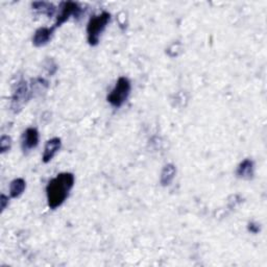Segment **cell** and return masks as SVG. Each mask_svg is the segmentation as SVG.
<instances>
[{"label": "cell", "mask_w": 267, "mask_h": 267, "mask_svg": "<svg viewBox=\"0 0 267 267\" xmlns=\"http://www.w3.org/2000/svg\"><path fill=\"white\" fill-rule=\"evenodd\" d=\"M74 186V176L63 173L52 178L46 187L47 202L50 209L54 210L64 204Z\"/></svg>", "instance_id": "1"}, {"label": "cell", "mask_w": 267, "mask_h": 267, "mask_svg": "<svg viewBox=\"0 0 267 267\" xmlns=\"http://www.w3.org/2000/svg\"><path fill=\"white\" fill-rule=\"evenodd\" d=\"M177 174V169L175 165L168 164L166 165L161 174V184L163 186H169L173 182Z\"/></svg>", "instance_id": "10"}, {"label": "cell", "mask_w": 267, "mask_h": 267, "mask_svg": "<svg viewBox=\"0 0 267 267\" xmlns=\"http://www.w3.org/2000/svg\"><path fill=\"white\" fill-rule=\"evenodd\" d=\"M11 145H12V139L8 136H2L1 139H0V150H1L2 154L11 149Z\"/></svg>", "instance_id": "13"}, {"label": "cell", "mask_w": 267, "mask_h": 267, "mask_svg": "<svg viewBox=\"0 0 267 267\" xmlns=\"http://www.w3.org/2000/svg\"><path fill=\"white\" fill-rule=\"evenodd\" d=\"M32 6L36 9V11H39L42 14H46L48 17H52L55 13V7L52 3L45 2V1H37L32 4Z\"/></svg>", "instance_id": "12"}, {"label": "cell", "mask_w": 267, "mask_h": 267, "mask_svg": "<svg viewBox=\"0 0 267 267\" xmlns=\"http://www.w3.org/2000/svg\"><path fill=\"white\" fill-rule=\"evenodd\" d=\"M249 230H250L252 233L256 234V233H258V232H259L260 227H259L258 224H256V223H253V222H252V223L249 224Z\"/></svg>", "instance_id": "15"}, {"label": "cell", "mask_w": 267, "mask_h": 267, "mask_svg": "<svg viewBox=\"0 0 267 267\" xmlns=\"http://www.w3.org/2000/svg\"><path fill=\"white\" fill-rule=\"evenodd\" d=\"M255 174V167H254V162L250 159L243 160L241 163L239 164L236 171V175L238 178H243V179H251L253 178Z\"/></svg>", "instance_id": "9"}, {"label": "cell", "mask_w": 267, "mask_h": 267, "mask_svg": "<svg viewBox=\"0 0 267 267\" xmlns=\"http://www.w3.org/2000/svg\"><path fill=\"white\" fill-rule=\"evenodd\" d=\"M25 187L26 184L23 178H15L11 185H9V194H11V197L17 198L20 196L24 192Z\"/></svg>", "instance_id": "11"}, {"label": "cell", "mask_w": 267, "mask_h": 267, "mask_svg": "<svg viewBox=\"0 0 267 267\" xmlns=\"http://www.w3.org/2000/svg\"><path fill=\"white\" fill-rule=\"evenodd\" d=\"M83 13V8L75 2H63L61 5V13L56 18V22L53 24L52 28L53 31L55 28L60 27L64 22H66L68 19L70 18V16H74V17H80Z\"/></svg>", "instance_id": "5"}, {"label": "cell", "mask_w": 267, "mask_h": 267, "mask_svg": "<svg viewBox=\"0 0 267 267\" xmlns=\"http://www.w3.org/2000/svg\"><path fill=\"white\" fill-rule=\"evenodd\" d=\"M132 85L128 78L121 76L118 79L115 87L108 95V101L112 104L114 108H120L125 103L131 94Z\"/></svg>", "instance_id": "3"}, {"label": "cell", "mask_w": 267, "mask_h": 267, "mask_svg": "<svg viewBox=\"0 0 267 267\" xmlns=\"http://www.w3.org/2000/svg\"><path fill=\"white\" fill-rule=\"evenodd\" d=\"M39 144V133L34 128L27 129L21 138V147L24 152L31 151Z\"/></svg>", "instance_id": "6"}, {"label": "cell", "mask_w": 267, "mask_h": 267, "mask_svg": "<svg viewBox=\"0 0 267 267\" xmlns=\"http://www.w3.org/2000/svg\"><path fill=\"white\" fill-rule=\"evenodd\" d=\"M61 145H62V142L60 138H52L47 141L45 148H44L43 158H42L44 163H48V162L52 160L54 155L60 150Z\"/></svg>", "instance_id": "7"}, {"label": "cell", "mask_w": 267, "mask_h": 267, "mask_svg": "<svg viewBox=\"0 0 267 267\" xmlns=\"http://www.w3.org/2000/svg\"><path fill=\"white\" fill-rule=\"evenodd\" d=\"M33 96V93L25 81H20L15 87L12 96V110L15 113L20 112L27 100Z\"/></svg>", "instance_id": "4"}, {"label": "cell", "mask_w": 267, "mask_h": 267, "mask_svg": "<svg viewBox=\"0 0 267 267\" xmlns=\"http://www.w3.org/2000/svg\"><path fill=\"white\" fill-rule=\"evenodd\" d=\"M52 27H41L38 30L33 38V43L37 47H41L46 45L51 39L53 34Z\"/></svg>", "instance_id": "8"}, {"label": "cell", "mask_w": 267, "mask_h": 267, "mask_svg": "<svg viewBox=\"0 0 267 267\" xmlns=\"http://www.w3.org/2000/svg\"><path fill=\"white\" fill-rule=\"evenodd\" d=\"M0 204H1V211H4L6 206L8 205V197L5 196L4 194H1V197H0Z\"/></svg>", "instance_id": "14"}, {"label": "cell", "mask_w": 267, "mask_h": 267, "mask_svg": "<svg viewBox=\"0 0 267 267\" xmlns=\"http://www.w3.org/2000/svg\"><path fill=\"white\" fill-rule=\"evenodd\" d=\"M110 20L111 15L107 12H102L99 15L91 17L87 25V39L91 46H96L99 43L100 36L106 30Z\"/></svg>", "instance_id": "2"}]
</instances>
